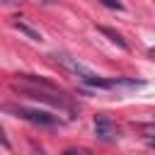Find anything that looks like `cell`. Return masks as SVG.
<instances>
[{
  "instance_id": "7",
  "label": "cell",
  "mask_w": 155,
  "mask_h": 155,
  "mask_svg": "<svg viewBox=\"0 0 155 155\" xmlns=\"http://www.w3.org/2000/svg\"><path fill=\"white\" fill-rule=\"evenodd\" d=\"M104 7H111V10H124V5L119 2V0H99Z\"/></svg>"
},
{
  "instance_id": "3",
  "label": "cell",
  "mask_w": 155,
  "mask_h": 155,
  "mask_svg": "<svg viewBox=\"0 0 155 155\" xmlns=\"http://www.w3.org/2000/svg\"><path fill=\"white\" fill-rule=\"evenodd\" d=\"M94 133H97V138L104 140V143H114L116 136H119V133H116V126H114L111 119L104 116V114L94 116Z\"/></svg>"
},
{
  "instance_id": "5",
  "label": "cell",
  "mask_w": 155,
  "mask_h": 155,
  "mask_svg": "<svg viewBox=\"0 0 155 155\" xmlns=\"http://www.w3.org/2000/svg\"><path fill=\"white\" fill-rule=\"evenodd\" d=\"M99 31H102V34H107V36H109V39H111L114 44H119L121 48H128V44H126V39H124V36H121L119 31H114V29H109V27H99Z\"/></svg>"
},
{
  "instance_id": "4",
  "label": "cell",
  "mask_w": 155,
  "mask_h": 155,
  "mask_svg": "<svg viewBox=\"0 0 155 155\" xmlns=\"http://www.w3.org/2000/svg\"><path fill=\"white\" fill-rule=\"evenodd\" d=\"M53 58H56V61H58V63H61V65H63L65 70L75 73L78 78H87V75H92V70H90L87 65H82V63H80L78 58H73V56H65V53H56Z\"/></svg>"
},
{
  "instance_id": "1",
  "label": "cell",
  "mask_w": 155,
  "mask_h": 155,
  "mask_svg": "<svg viewBox=\"0 0 155 155\" xmlns=\"http://www.w3.org/2000/svg\"><path fill=\"white\" fill-rule=\"evenodd\" d=\"M12 90H15V92H19V94H27V97H31V99L51 102L53 107L65 109V111H70V114H73V104H70V102L65 99V94H61L53 85H34V82H24V85H19V82H15V85H12Z\"/></svg>"
},
{
  "instance_id": "8",
  "label": "cell",
  "mask_w": 155,
  "mask_h": 155,
  "mask_svg": "<svg viewBox=\"0 0 155 155\" xmlns=\"http://www.w3.org/2000/svg\"><path fill=\"white\" fill-rule=\"evenodd\" d=\"M0 143L5 145V148H10V140H7V136H5V131L0 128Z\"/></svg>"
},
{
  "instance_id": "2",
  "label": "cell",
  "mask_w": 155,
  "mask_h": 155,
  "mask_svg": "<svg viewBox=\"0 0 155 155\" xmlns=\"http://www.w3.org/2000/svg\"><path fill=\"white\" fill-rule=\"evenodd\" d=\"M7 114H15L29 124H36V126H46V128H53V126H61V119L53 116L51 111H41V109H31V107H17V104H5L2 107Z\"/></svg>"
},
{
  "instance_id": "6",
  "label": "cell",
  "mask_w": 155,
  "mask_h": 155,
  "mask_svg": "<svg viewBox=\"0 0 155 155\" xmlns=\"http://www.w3.org/2000/svg\"><path fill=\"white\" fill-rule=\"evenodd\" d=\"M15 27H17L19 31H24V34H27L29 39H34V41H41V34H39V31H34L31 27H27L24 22H15Z\"/></svg>"
}]
</instances>
